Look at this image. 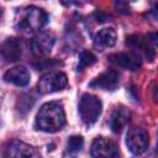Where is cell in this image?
<instances>
[{"label": "cell", "mask_w": 158, "mask_h": 158, "mask_svg": "<svg viewBox=\"0 0 158 158\" xmlns=\"http://www.w3.org/2000/svg\"><path fill=\"white\" fill-rule=\"evenodd\" d=\"M64 125H65V114L62 104L51 101L41 106L35 121V126L37 130L53 133L62 130Z\"/></svg>", "instance_id": "cell-1"}, {"label": "cell", "mask_w": 158, "mask_h": 158, "mask_svg": "<svg viewBox=\"0 0 158 158\" xmlns=\"http://www.w3.org/2000/svg\"><path fill=\"white\" fill-rule=\"evenodd\" d=\"M118 83H120V74L114 69H107L106 72L98 75L89 85L91 88H96V89L114 90L117 88Z\"/></svg>", "instance_id": "cell-11"}, {"label": "cell", "mask_w": 158, "mask_h": 158, "mask_svg": "<svg viewBox=\"0 0 158 158\" xmlns=\"http://www.w3.org/2000/svg\"><path fill=\"white\" fill-rule=\"evenodd\" d=\"M152 41L156 43V38L154 40H149L148 37L143 38L142 36H130V37H127L126 43L128 46H131L132 48L137 49L136 54L138 57L141 54H143L147 59H153V57H154V49L151 46V42Z\"/></svg>", "instance_id": "cell-12"}, {"label": "cell", "mask_w": 158, "mask_h": 158, "mask_svg": "<svg viewBox=\"0 0 158 158\" xmlns=\"http://www.w3.org/2000/svg\"><path fill=\"white\" fill-rule=\"evenodd\" d=\"M93 158H120V151L117 144L106 137H96L91 144Z\"/></svg>", "instance_id": "cell-7"}, {"label": "cell", "mask_w": 158, "mask_h": 158, "mask_svg": "<svg viewBox=\"0 0 158 158\" xmlns=\"http://www.w3.org/2000/svg\"><path fill=\"white\" fill-rule=\"evenodd\" d=\"M23 52V43L20 38L10 37L0 44V56L7 62H16L21 58Z\"/></svg>", "instance_id": "cell-9"}, {"label": "cell", "mask_w": 158, "mask_h": 158, "mask_svg": "<svg viewBox=\"0 0 158 158\" xmlns=\"http://www.w3.org/2000/svg\"><path fill=\"white\" fill-rule=\"evenodd\" d=\"M1 17H2V9L0 7V20H1Z\"/></svg>", "instance_id": "cell-18"}, {"label": "cell", "mask_w": 158, "mask_h": 158, "mask_svg": "<svg viewBox=\"0 0 158 158\" xmlns=\"http://www.w3.org/2000/svg\"><path fill=\"white\" fill-rule=\"evenodd\" d=\"M54 44V37L51 32L40 31L37 32L30 42V47L33 54L36 56H46L52 51Z\"/></svg>", "instance_id": "cell-8"}, {"label": "cell", "mask_w": 158, "mask_h": 158, "mask_svg": "<svg viewBox=\"0 0 158 158\" xmlns=\"http://www.w3.org/2000/svg\"><path fill=\"white\" fill-rule=\"evenodd\" d=\"M126 144L133 154H142L149 144L148 132L142 127H132L127 132Z\"/></svg>", "instance_id": "cell-6"}, {"label": "cell", "mask_w": 158, "mask_h": 158, "mask_svg": "<svg viewBox=\"0 0 158 158\" xmlns=\"http://www.w3.org/2000/svg\"><path fill=\"white\" fill-rule=\"evenodd\" d=\"M68 85V78L62 72H52L48 74H44L38 84L37 88L41 94H51L56 91L63 90Z\"/></svg>", "instance_id": "cell-5"}, {"label": "cell", "mask_w": 158, "mask_h": 158, "mask_svg": "<svg viewBox=\"0 0 158 158\" xmlns=\"http://www.w3.org/2000/svg\"><path fill=\"white\" fill-rule=\"evenodd\" d=\"M101 109H102V104L101 100L93 95V94H83L80 100H79V105H78V110H79V115L81 121L90 126L93 123L96 122V120L99 118V116L101 115Z\"/></svg>", "instance_id": "cell-3"}, {"label": "cell", "mask_w": 158, "mask_h": 158, "mask_svg": "<svg viewBox=\"0 0 158 158\" xmlns=\"http://www.w3.org/2000/svg\"><path fill=\"white\" fill-rule=\"evenodd\" d=\"M48 22L47 12L37 6L17 9L15 15V27L21 32H40Z\"/></svg>", "instance_id": "cell-2"}, {"label": "cell", "mask_w": 158, "mask_h": 158, "mask_svg": "<svg viewBox=\"0 0 158 158\" xmlns=\"http://www.w3.org/2000/svg\"><path fill=\"white\" fill-rule=\"evenodd\" d=\"M131 120V112L125 106H117L112 110L110 118H109V125L114 132H120Z\"/></svg>", "instance_id": "cell-14"}, {"label": "cell", "mask_w": 158, "mask_h": 158, "mask_svg": "<svg viewBox=\"0 0 158 158\" xmlns=\"http://www.w3.org/2000/svg\"><path fill=\"white\" fill-rule=\"evenodd\" d=\"M83 146H84V139L81 136H72L68 139L67 149L69 153H78L79 151H81Z\"/></svg>", "instance_id": "cell-17"}, {"label": "cell", "mask_w": 158, "mask_h": 158, "mask_svg": "<svg viewBox=\"0 0 158 158\" xmlns=\"http://www.w3.org/2000/svg\"><path fill=\"white\" fill-rule=\"evenodd\" d=\"M4 80L16 86H26L30 84L31 75H30V72L23 65H17L9 69L4 74Z\"/></svg>", "instance_id": "cell-13"}, {"label": "cell", "mask_w": 158, "mask_h": 158, "mask_svg": "<svg viewBox=\"0 0 158 158\" xmlns=\"http://www.w3.org/2000/svg\"><path fill=\"white\" fill-rule=\"evenodd\" d=\"M1 157L2 158H38L37 151L21 141H9L1 147Z\"/></svg>", "instance_id": "cell-4"}, {"label": "cell", "mask_w": 158, "mask_h": 158, "mask_svg": "<svg viewBox=\"0 0 158 158\" xmlns=\"http://www.w3.org/2000/svg\"><path fill=\"white\" fill-rule=\"evenodd\" d=\"M95 62H96V57H95L94 53H91L90 51H83L80 53V56H79V63H78L77 70L78 72H81L85 68L93 65Z\"/></svg>", "instance_id": "cell-16"}, {"label": "cell", "mask_w": 158, "mask_h": 158, "mask_svg": "<svg viewBox=\"0 0 158 158\" xmlns=\"http://www.w3.org/2000/svg\"><path fill=\"white\" fill-rule=\"evenodd\" d=\"M116 32L111 27H105L98 31L94 36V46L99 51H104L106 48L114 47L116 43Z\"/></svg>", "instance_id": "cell-15"}, {"label": "cell", "mask_w": 158, "mask_h": 158, "mask_svg": "<svg viewBox=\"0 0 158 158\" xmlns=\"http://www.w3.org/2000/svg\"><path fill=\"white\" fill-rule=\"evenodd\" d=\"M109 60L120 68L128 70H137L141 67V57L133 52H120L109 56Z\"/></svg>", "instance_id": "cell-10"}]
</instances>
